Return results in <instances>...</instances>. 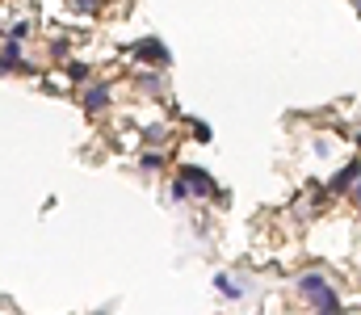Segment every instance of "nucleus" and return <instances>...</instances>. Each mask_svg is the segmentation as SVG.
<instances>
[{
    "mask_svg": "<svg viewBox=\"0 0 361 315\" xmlns=\"http://www.w3.org/2000/svg\"><path fill=\"white\" fill-rule=\"evenodd\" d=\"M193 198H202V202H215V198H223V189H219V181L211 177V173H206L202 164H193V160H181L177 164V173H173Z\"/></svg>",
    "mask_w": 361,
    "mask_h": 315,
    "instance_id": "1",
    "label": "nucleus"
},
{
    "mask_svg": "<svg viewBox=\"0 0 361 315\" xmlns=\"http://www.w3.org/2000/svg\"><path fill=\"white\" fill-rule=\"evenodd\" d=\"M294 294H298L302 303L320 307L324 298H332V294H336V286H332V278H328L324 269H306V274H298V278H294Z\"/></svg>",
    "mask_w": 361,
    "mask_h": 315,
    "instance_id": "2",
    "label": "nucleus"
},
{
    "mask_svg": "<svg viewBox=\"0 0 361 315\" xmlns=\"http://www.w3.org/2000/svg\"><path fill=\"white\" fill-rule=\"evenodd\" d=\"M126 50H130L143 68H151V72H164V68L173 64V50H168L160 38H139V42H130Z\"/></svg>",
    "mask_w": 361,
    "mask_h": 315,
    "instance_id": "3",
    "label": "nucleus"
},
{
    "mask_svg": "<svg viewBox=\"0 0 361 315\" xmlns=\"http://www.w3.org/2000/svg\"><path fill=\"white\" fill-rule=\"evenodd\" d=\"M0 76H38V64L21 55V42H5L0 50Z\"/></svg>",
    "mask_w": 361,
    "mask_h": 315,
    "instance_id": "4",
    "label": "nucleus"
},
{
    "mask_svg": "<svg viewBox=\"0 0 361 315\" xmlns=\"http://www.w3.org/2000/svg\"><path fill=\"white\" fill-rule=\"evenodd\" d=\"M114 105V88L110 84H88V88H80V110L88 114V118H101Z\"/></svg>",
    "mask_w": 361,
    "mask_h": 315,
    "instance_id": "5",
    "label": "nucleus"
},
{
    "mask_svg": "<svg viewBox=\"0 0 361 315\" xmlns=\"http://www.w3.org/2000/svg\"><path fill=\"white\" fill-rule=\"evenodd\" d=\"M357 181H361V160L340 164V169L332 173V181H328V198H344V193H353Z\"/></svg>",
    "mask_w": 361,
    "mask_h": 315,
    "instance_id": "6",
    "label": "nucleus"
},
{
    "mask_svg": "<svg viewBox=\"0 0 361 315\" xmlns=\"http://www.w3.org/2000/svg\"><path fill=\"white\" fill-rule=\"evenodd\" d=\"M215 290H219L227 303H240V298H248V282H244L240 274H215Z\"/></svg>",
    "mask_w": 361,
    "mask_h": 315,
    "instance_id": "7",
    "label": "nucleus"
},
{
    "mask_svg": "<svg viewBox=\"0 0 361 315\" xmlns=\"http://www.w3.org/2000/svg\"><path fill=\"white\" fill-rule=\"evenodd\" d=\"M135 84L147 93V97H164V72H151V68H139L135 72Z\"/></svg>",
    "mask_w": 361,
    "mask_h": 315,
    "instance_id": "8",
    "label": "nucleus"
},
{
    "mask_svg": "<svg viewBox=\"0 0 361 315\" xmlns=\"http://www.w3.org/2000/svg\"><path fill=\"white\" fill-rule=\"evenodd\" d=\"M139 169H143V173H164V169H168V155L156 151V147H143V151H139Z\"/></svg>",
    "mask_w": 361,
    "mask_h": 315,
    "instance_id": "9",
    "label": "nucleus"
},
{
    "mask_svg": "<svg viewBox=\"0 0 361 315\" xmlns=\"http://www.w3.org/2000/svg\"><path fill=\"white\" fill-rule=\"evenodd\" d=\"M168 135H173V131H168L164 122H147V126H143V143H147V147H156V151L168 143Z\"/></svg>",
    "mask_w": 361,
    "mask_h": 315,
    "instance_id": "10",
    "label": "nucleus"
},
{
    "mask_svg": "<svg viewBox=\"0 0 361 315\" xmlns=\"http://www.w3.org/2000/svg\"><path fill=\"white\" fill-rule=\"evenodd\" d=\"M64 72H68V80H76V84H88V80H92V68H88L84 59H68Z\"/></svg>",
    "mask_w": 361,
    "mask_h": 315,
    "instance_id": "11",
    "label": "nucleus"
},
{
    "mask_svg": "<svg viewBox=\"0 0 361 315\" xmlns=\"http://www.w3.org/2000/svg\"><path fill=\"white\" fill-rule=\"evenodd\" d=\"M68 5H72L76 13H84V17H97V13H106L110 0H68Z\"/></svg>",
    "mask_w": 361,
    "mask_h": 315,
    "instance_id": "12",
    "label": "nucleus"
},
{
    "mask_svg": "<svg viewBox=\"0 0 361 315\" xmlns=\"http://www.w3.org/2000/svg\"><path fill=\"white\" fill-rule=\"evenodd\" d=\"M311 315H344V298H340V290H336L332 298H324L320 307H311Z\"/></svg>",
    "mask_w": 361,
    "mask_h": 315,
    "instance_id": "13",
    "label": "nucleus"
},
{
    "mask_svg": "<svg viewBox=\"0 0 361 315\" xmlns=\"http://www.w3.org/2000/svg\"><path fill=\"white\" fill-rule=\"evenodd\" d=\"M68 50H72L68 38H50V42H46V55H50V59H68Z\"/></svg>",
    "mask_w": 361,
    "mask_h": 315,
    "instance_id": "14",
    "label": "nucleus"
},
{
    "mask_svg": "<svg viewBox=\"0 0 361 315\" xmlns=\"http://www.w3.org/2000/svg\"><path fill=\"white\" fill-rule=\"evenodd\" d=\"M189 135H193L197 143H211V139H215V131H211V126H206L202 118H189Z\"/></svg>",
    "mask_w": 361,
    "mask_h": 315,
    "instance_id": "15",
    "label": "nucleus"
},
{
    "mask_svg": "<svg viewBox=\"0 0 361 315\" xmlns=\"http://www.w3.org/2000/svg\"><path fill=\"white\" fill-rule=\"evenodd\" d=\"M30 38V21H13L9 26V42H26Z\"/></svg>",
    "mask_w": 361,
    "mask_h": 315,
    "instance_id": "16",
    "label": "nucleus"
},
{
    "mask_svg": "<svg viewBox=\"0 0 361 315\" xmlns=\"http://www.w3.org/2000/svg\"><path fill=\"white\" fill-rule=\"evenodd\" d=\"M168 193H173V202H189V198H193V193H189V189H185V185H181L177 177H173V185H168Z\"/></svg>",
    "mask_w": 361,
    "mask_h": 315,
    "instance_id": "17",
    "label": "nucleus"
},
{
    "mask_svg": "<svg viewBox=\"0 0 361 315\" xmlns=\"http://www.w3.org/2000/svg\"><path fill=\"white\" fill-rule=\"evenodd\" d=\"M349 198H353V206H357V215H361V181L353 185V193H349Z\"/></svg>",
    "mask_w": 361,
    "mask_h": 315,
    "instance_id": "18",
    "label": "nucleus"
},
{
    "mask_svg": "<svg viewBox=\"0 0 361 315\" xmlns=\"http://www.w3.org/2000/svg\"><path fill=\"white\" fill-rule=\"evenodd\" d=\"M92 315H110V311H92Z\"/></svg>",
    "mask_w": 361,
    "mask_h": 315,
    "instance_id": "19",
    "label": "nucleus"
},
{
    "mask_svg": "<svg viewBox=\"0 0 361 315\" xmlns=\"http://www.w3.org/2000/svg\"><path fill=\"white\" fill-rule=\"evenodd\" d=\"M357 9H361V0H357Z\"/></svg>",
    "mask_w": 361,
    "mask_h": 315,
    "instance_id": "20",
    "label": "nucleus"
},
{
    "mask_svg": "<svg viewBox=\"0 0 361 315\" xmlns=\"http://www.w3.org/2000/svg\"><path fill=\"white\" fill-rule=\"evenodd\" d=\"M256 315H261V311H256Z\"/></svg>",
    "mask_w": 361,
    "mask_h": 315,
    "instance_id": "21",
    "label": "nucleus"
},
{
    "mask_svg": "<svg viewBox=\"0 0 361 315\" xmlns=\"http://www.w3.org/2000/svg\"><path fill=\"white\" fill-rule=\"evenodd\" d=\"M344 315H349V311H344Z\"/></svg>",
    "mask_w": 361,
    "mask_h": 315,
    "instance_id": "22",
    "label": "nucleus"
}]
</instances>
